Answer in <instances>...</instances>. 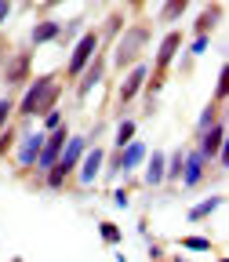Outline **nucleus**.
<instances>
[{
  "label": "nucleus",
  "instance_id": "1",
  "mask_svg": "<svg viewBox=\"0 0 229 262\" xmlns=\"http://www.w3.org/2000/svg\"><path fill=\"white\" fill-rule=\"evenodd\" d=\"M62 88H65L62 70H51V73H40V77H29V84H26L22 95L15 98V120L26 124V120H33V117H44L48 110H55L58 98H62Z\"/></svg>",
  "mask_w": 229,
  "mask_h": 262
},
{
  "label": "nucleus",
  "instance_id": "2",
  "mask_svg": "<svg viewBox=\"0 0 229 262\" xmlns=\"http://www.w3.org/2000/svg\"><path fill=\"white\" fill-rule=\"evenodd\" d=\"M149 44H153V22L139 15L135 22H127V26L120 29V37L113 40V48H109V66H113L117 73L131 70L135 62L146 58Z\"/></svg>",
  "mask_w": 229,
  "mask_h": 262
},
{
  "label": "nucleus",
  "instance_id": "3",
  "mask_svg": "<svg viewBox=\"0 0 229 262\" xmlns=\"http://www.w3.org/2000/svg\"><path fill=\"white\" fill-rule=\"evenodd\" d=\"M87 146H91L87 135H70V142L62 146V157L44 171V186L48 189H65V186H70V175L77 171V164H80V157H84Z\"/></svg>",
  "mask_w": 229,
  "mask_h": 262
},
{
  "label": "nucleus",
  "instance_id": "4",
  "mask_svg": "<svg viewBox=\"0 0 229 262\" xmlns=\"http://www.w3.org/2000/svg\"><path fill=\"white\" fill-rule=\"evenodd\" d=\"M44 135H48V131L33 127V120H26V127L18 124V139H15V146H11V157H15V164H18V171H29L33 164H37L40 146H44Z\"/></svg>",
  "mask_w": 229,
  "mask_h": 262
},
{
  "label": "nucleus",
  "instance_id": "5",
  "mask_svg": "<svg viewBox=\"0 0 229 262\" xmlns=\"http://www.w3.org/2000/svg\"><path fill=\"white\" fill-rule=\"evenodd\" d=\"M98 48H102V44H98V29L91 26L87 33H80V40L73 44V51H70V62H65V70H62V77H65V84H73L77 77H80V70H84V66L98 55Z\"/></svg>",
  "mask_w": 229,
  "mask_h": 262
},
{
  "label": "nucleus",
  "instance_id": "6",
  "mask_svg": "<svg viewBox=\"0 0 229 262\" xmlns=\"http://www.w3.org/2000/svg\"><path fill=\"white\" fill-rule=\"evenodd\" d=\"M106 73H109V51H102V48H98V55H95V58L84 66V70H80V77L73 80V95L84 102V98L91 95V88H98V84L106 80Z\"/></svg>",
  "mask_w": 229,
  "mask_h": 262
},
{
  "label": "nucleus",
  "instance_id": "7",
  "mask_svg": "<svg viewBox=\"0 0 229 262\" xmlns=\"http://www.w3.org/2000/svg\"><path fill=\"white\" fill-rule=\"evenodd\" d=\"M33 77V48H22V51H11L4 58V84L8 91H22Z\"/></svg>",
  "mask_w": 229,
  "mask_h": 262
},
{
  "label": "nucleus",
  "instance_id": "8",
  "mask_svg": "<svg viewBox=\"0 0 229 262\" xmlns=\"http://www.w3.org/2000/svg\"><path fill=\"white\" fill-rule=\"evenodd\" d=\"M182 48H186V33H182V29H168V33L160 37V44H156L153 70H149V73H164V77H168V70L175 66V58H178Z\"/></svg>",
  "mask_w": 229,
  "mask_h": 262
},
{
  "label": "nucleus",
  "instance_id": "9",
  "mask_svg": "<svg viewBox=\"0 0 229 262\" xmlns=\"http://www.w3.org/2000/svg\"><path fill=\"white\" fill-rule=\"evenodd\" d=\"M146 77H149V62H135L131 70H124V80H120V91H117V110L131 106V102L142 95Z\"/></svg>",
  "mask_w": 229,
  "mask_h": 262
},
{
  "label": "nucleus",
  "instance_id": "10",
  "mask_svg": "<svg viewBox=\"0 0 229 262\" xmlns=\"http://www.w3.org/2000/svg\"><path fill=\"white\" fill-rule=\"evenodd\" d=\"M65 142H70V124H65V120H62L58 127H51V131H48V135H44V146H40V157H37V164H33V168H37V171L44 175V171L51 168V164H55V160L62 157V146H65Z\"/></svg>",
  "mask_w": 229,
  "mask_h": 262
},
{
  "label": "nucleus",
  "instance_id": "11",
  "mask_svg": "<svg viewBox=\"0 0 229 262\" xmlns=\"http://www.w3.org/2000/svg\"><path fill=\"white\" fill-rule=\"evenodd\" d=\"M102 164H106V146H87L84 149V157H80V164H77V186H95L98 182V175H102Z\"/></svg>",
  "mask_w": 229,
  "mask_h": 262
},
{
  "label": "nucleus",
  "instance_id": "12",
  "mask_svg": "<svg viewBox=\"0 0 229 262\" xmlns=\"http://www.w3.org/2000/svg\"><path fill=\"white\" fill-rule=\"evenodd\" d=\"M146 153H149V146L142 142V139H131L127 146H120V149H113V157H109V164H113V171L120 175V171H135L139 164L146 160Z\"/></svg>",
  "mask_w": 229,
  "mask_h": 262
},
{
  "label": "nucleus",
  "instance_id": "13",
  "mask_svg": "<svg viewBox=\"0 0 229 262\" xmlns=\"http://www.w3.org/2000/svg\"><path fill=\"white\" fill-rule=\"evenodd\" d=\"M208 168H211V160H204L200 149H186V164H182V179H178V186H182V189H196V186L204 182Z\"/></svg>",
  "mask_w": 229,
  "mask_h": 262
},
{
  "label": "nucleus",
  "instance_id": "14",
  "mask_svg": "<svg viewBox=\"0 0 229 262\" xmlns=\"http://www.w3.org/2000/svg\"><path fill=\"white\" fill-rule=\"evenodd\" d=\"M124 26H127V11H120V8H113V11L106 15L102 26H95V29H98V44H102V51L113 48V40L120 37V29H124Z\"/></svg>",
  "mask_w": 229,
  "mask_h": 262
},
{
  "label": "nucleus",
  "instance_id": "15",
  "mask_svg": "<svg viewBox=\"0 0 229 262\" xmlns=\"http://www.w3.org/2000/svg\"><path fill=\"white\" fill-rule=\"evenodd\" d=\"M58 33H62V22L58 18H40V22H33V29H29V44L26 48H44V44H55L58 40Z\"/></svg>",
  "mask_w": 229,
  "mask_h": 262
},
{
  "label": "nucleus",
  "instance_id": "16",
  "mask_svg": "<svg viewBox=\"0 0 229 262\" xmlns=\"http://www.w3.org/2000/svg\"><path fill=\"white\" fill-rule=\"evenodd\" d=\"M204 153V160H215L222 149H225V120H218V124H211L208 131H200V146H196Z\"/></svg>",
  "mask_w": 229,
  "mask_h": 262
},
{
  "label": "nucleus",
  "instance_id": "17",
  "mask_svg": "<svg viewBox=\"0 0 229 262\" xmlns=\"http://www.w3.org/2000/svg\"><path fill=\"white\" fill-rule=\"evenodd\" d=\"M222 15H225V8H222V0H211V4L196 15V22H193V33L196 37H211V33L218 29V22H222Z\"/></svg>",
  "mask_w": 229,
  "mask_h": 262
},
{
  "label": "nucleus",
  "instance_id": "18",
  "mask_svg": "<svg viewBox=\"0 0 229 262\" xmlns=\"http://www.w3.org/2000/svg\"><path fill=\"white\" fill-rule=\"evenodd\" d=\"M146 189H156L164 186V149H153L149 153V164H146V175H142Z\"/></svg>",
  "mask_w": 229,
  "mask_h": 262
},
{
  "label": "nucleus",
  "instance_id": "19",
  "mask_svg": "<svg viewBox=\"0 0 229 262\" xmlns=\"http://www.w3.org/2000/svg\"><path fill=\"white\" fill-rule=\"evenodd\" d=\"M182 164H186V149H171V153H164V182H175L182 179Z\"/></svg>",
  "mask_w": 229,
  "mask_h": 262
},
{
  "label": "nucleus",
  "instance_id": "20",
  "mask_svg": "<svg viewBox=\"0 0 229 262\" xmlns=\"http://www.w3.org/2000/svg\"><path fill=\"white\" fill-rule=\"evenodd\" d=\"M222 204H225V196H222V193H215V196H208V201H200L196 208H189V211H186V219H189V222H204V219H211Z\"/></svg>",
  "mask_w": 229,
  "mask_h": 262
},
{
  "label": "nucleus",
  "instance_id": "21",
  "mask_svg": "<svg viewBox=\"0 0 229 262\" xmlns=\"http://www.w3.org/2000/svg\"><path fill=\"white\" fill-rule=\"evenodd\" d=\"M189 11V0H164V8L156 11V22H164V26H175L182 15Z\"/></svg>",
  "mask_w": 229,
  "mask_h": 262
},
{
  "label": "nucleus",
  "instance_id": "22",
  "mask_svg": "<svg viewBox=\"0 0 229 262\" xmlns=\"http://www.w3.org/2000/svg\"><path fill=\"white\" fill-rule=\"evenodd\" d=\"M178 248L182 251H196V255H211L215 251V241L211 237H200V233H189V237H178Z\"/></svg>",
  "mask_w": 229,
  "mask_h": 262
},
{
  "label": "nucleus",
  "instance_id": "23",
  "mask_svg": "<svg viewBox=\"0 0 229 262\" xmlns=\"http://www.w3.org/2000/svg\"><path fill=\"white\" fill-rule=\"evenodd\" d=\"M135 131H139V124L131 120V117H124L120 124H117V131H113V149H120V146H127L131 139H135Z\"/></svg>",
  "mask_w": 229,
  "mask_h": 262
},
{
  "label": "nucleus",
  "instance_id": "24",
  "mask_svg": "<svg viewBox=\"0 0 229 262\" xmlns=\"http://www.w3.org/2000/svg\"><path fill=\"white\" fill-rule=\"evenodd\" d=\"M98 237H102V244H109V248H117V244L124 241L120 226H117L113 219H102V222H98Z\"/></svg>",
  "mask_w": 229,
  "mask_h": 262
},
{
  "label": "nucleus",
  "instance_id": "25",
  "mask_svg": "<svg viewBox=\"0 0 229 262\" xmlns=\"http://www.w3.org/2000/svg\"><path fill=\"white\" fill-rule=\"evenodd\" d=\"M225 117V106H218V102H208L204 106V113H200V124H196V131H208L211 124H218Z\"/></svg>",
  "mask_w": 229,
  "mask_h": 262
},
{
  "label": "nucleus",
  "instance_id": "26",
  "mask_svg": "<svg viewBox=\"0 0 229 262\" xmlns=\"http://www.w3.org/2000/svg\"><path fill=\"white\" fill-rule=\"evenodd\" d=\"M15 120V91H4L0 95V131Z\"/></svg>",
  "mask_w": 229,
  "mask_h": 262
},
{
  "label": "nucleus",
  "instance_id": "27",
  "mask_svg": "<svg viewBox=\"0 0 229 262\" xmlns=\"http://www.w3.org/2000/svg\"><path fill=\"white\" fill-rule=\"evenodd\" d=\"M15 139H18V120H11L4 131H0V160H4L8 153H11V146H15Z\"/></svg>",
  "mask_w": 229,
  "mask_h": 262
},
{
  "label": "nucleus",
  "instance_id": "28",
  "mask_svg": "<svg viewBox=\"0 0 229 262\" xmlns=\"http://www.w3.org/2000/svg\"><path fill=\"white\" fill-rule=\"evenodd\" d=\"M225 95H229V88H225V66H222V70H218V80H215V98H211V102L225 106Z\"/></svg>",
  "mask_w": 229,
  "mask_h": 262
},
{
  "label": "nucleus",
  "instance_id": "29",
  "mask_svg": "<svg viewBox=\"0 0 229 262\" xmlns=\"http://www.w3.org/2000/svg\"><path fill=\"white\" fill-rule=\"evenodd\" d=\"M62 120H65V117H62V110L55 106V110H48V113H44V127H40V131H51V127H58Z\"/></svg>",
  "mask_w": 229,
  "mask_h": 262
},
{
  "label": "nucleus",
  "instance_id": "30",
  "mask_svg": "<svg viewBox=\"0 0 229 262\" xmlns=\"http://www.w3.org/2000/svg\"><path fill=\"white\" fill-rule=\"evenodd\" d=\"M208 48H211V37H196V40L189 44V55H193V58H200Z\"/></svg>",
  "mask_w": 229,
  "mask_h": 262
},
{
  "label": "nucleus",
  "instance_id": "31",
  "mask_svg": "<svg viewBox=\"0 0 229 262\" xmlns=\"http://www.w3.org/2000/svg\"><path fill=\"white\" fill-rule=\"evenodd\" d=\"M127 201H131L127 186H117V189H113V204H117V208H127Z\"/></svg>",
  "mask_w": 229,
  "mask_h": 262
},
{
  "label": "nucleus",
  "instance_id": "32",
  "mask_svg": "<svg viewBox=\"0 0 229 262\" xmlns=\"http://www.w3.org/2000/svg\"><path fill=\"white\" fill-rule=\"evenodd\" d=\"M11 11H15V0H0V29H4V22L11 18Z\"/></svg>",
  "mask_w": 229,
  "mask_h": 262
},
{
  "label": "nucleus",
  "instance_id": "33",
  "mask_svg": "<svg viewBox=\"0 0 229 262\" xmlns=\"http://www.w3.org/2000/svg\"><path fill=\"white\" fill-rule=\"evenodd\" d=\"M124 4H127V11H135V15L146 11V0H124Z\"/></svg>",
  "mask_w": 229,
  "mask_h": 262
},
{
  "label": "nucleus",
  "instance_id": "34",
  "mask_svg": "<svg viewBox=\"0 0 229 262\" xmlns=\"http://www.w3.org/2000/svg\"><path fill=\"white\" fill-rule=\"evenodd\" d=\"M58 4H65V0H44V8H58Z\"/></svg>",
  "mask_w": 229,
  "mask_h": 262
},
{
  "label": "nucleus",
  "instance_id": "35",
  "mask_svg": "<svg viewBox=\"0 0 229 262\" xmlns=\"http://www.w3.org/2000/svg\"><path fill=\"white\" fill-rule=\"evenodd\" d=\"M98 4H109V0H98Z\"/></svg>",
  "mask_w": 229,
  "mask_h": 262
},
{
  "label": "nucleus",
  "instance_id": "36",
  "mask_svg": "<svg viewBox=\"0 0 229 262\" xmlns=\"http://www.w3.org/2000/svg\"><path fill=\"white\" fill-rule=\"evenodd\" d=\"M11 262H22V258H11Z\"/></svg>",
  "mask_w": 229,
  "mask_h": 262
},
{
  "label": "nucleus",
  "instance_id": "37",
  "mask_svg": "<svg viewBox=\"0 0 229 262\" xmlns=\"http://www.w3.org/2000/svg\"><path fill=\"white\" fill-rule=\"evenodd\" d=\"M218 262H229V258H218Z\"/></svg>",
  "mask_w": 229,
  "mask_h": 262
}]
</instances>
